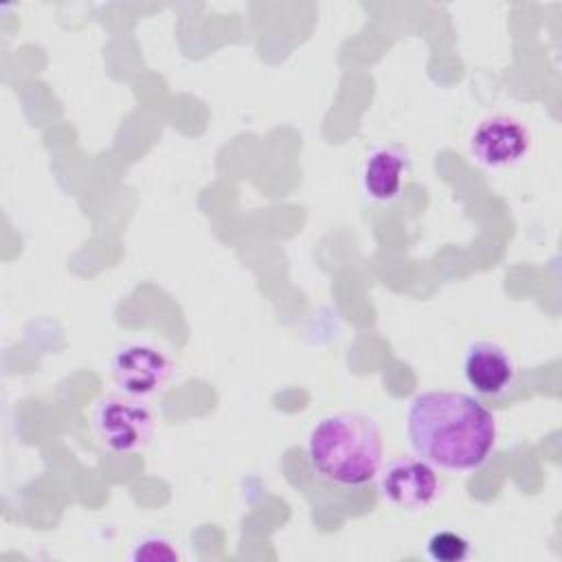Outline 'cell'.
<instances>
[{"mask_svg":"<svg viewBox=\"0 0 562 562\" xmlns=\"http://www.w3.org/2000/svg\"><path fill=\"white\" fill-rule=\"evenodd\" d=\"M426 551L435 562H461L470 555V540L457 531L441 529L428 538Z\"/></svg>","mask_w":562,"mask_h":562,"instance_id":"9c48e42d","label":"cell"},{"mask_svg":"<svg viewBox=\"0 0 562 562\" xmlns=\"http://www.w3.org/2000/svg\"><path fill=\"white\" fill-rule=\"evenodd\" d=\"M406 435L419 459L448 472H468L494 452L496 417L474 395L424 391L406 408Z\"/></svg>","mask_w":562,"mask_h":562,"instance_id":"6da1fadb","label":"cell"},{"mask_svg":"<svg viewBox=\"0 0 562 562\" xmlns=\"http://www.w3.org/2000/svg\"><path fill=\"white\" fill-rule=\"evenodd\" d=\"M463 378L479 395H503L516 378L509 351L492 340H474L463 353Z\"/></svg>","mask_w":562,"mask_h":562,"instance_id":"52a82bcc","label":"cell"},{"mask_svg":"<svg viewBox=\"0 0 562 562\" xmlns=\"http://www.w3.org/2000/svg\"><path fill=\"white\" fill-rule=\"evenodd\" d=\"M130 558L143 560V562H176L180 558V553L176 551V547L169 540H165L160 536H145L134 544Z\"/></svg>","mask_w":562,"mask_h":562,"instance_id":"30bf717a","label":"cell"},{"mask_svg":"<svg viewBox=\"0 0 562 562\" xmlns=\"http://www.w3.org/2000/svg\"><path fill=\"white\" fill-rule=\"evenodd\" d=\"M97 439L110 452H134L149 443L156 419L143 397L125 395L121 391L99 400L92 413Z\"/></svg>","mask_w":562,"mask_h":562,"instance_id":"3957f363","label":"cell"},{"mask_svg":"<svg viewBox=\"0 0 562 562\" xmlns=\"http://www.w3.org/2000/svg\"><path fill=\"white\" fill-rule=\"evenodd\" d=\"M468 145L476 162L492 169L512 167L529 151L531 132L516 116L492 114L476 123Z\"/></svg>","mask_w":562,"mask_h":562,"instance_id":"5b68a950","label":"cell"},{"mask_svg":"<svg viewBox=\"0 0 562 562\" xmlns=\"http://www.w3.org/2000/svg\"><path fill=\"white\" fill-rule=\"evenodd\" d=\"M312 470L329 483L358 487L373 481L382 465V432L362 413L321 417L307 435Z\"/></svg>","mask_w":562,"mask_h":562,"instance_id":"7a4b0ae2","label":"cell"},{"mask_svg":"<svg viewBox=\"0 0 562 562\" xmlns=\"http://www.w3.org/2000/svg\"><path fill=\"white\" fill-rule=\"evenodd\" d=\"M110 373L121 393L145 400L165 389L173 373V362L151 342H127L114 351Z\"/></svg>","mask_w":562,"mask_h":562,"instance_id":"277c9868","label":"cell"},{"mask_svg":"<svg viewBox=\"0 0 562 562\" xmlns=\"http://www.w3.org/2000/svg\"><path fill=\"white\" fill-rule=\"evenodd\" d=\"M439 492L435 468L419 457H395L380 474V494L400 509H424Z\"/></svg>","mask_w":562,"mask_h":562,"instance_id":"8992f818","label":"cell"},{"mask_svg":"<svg viewBox=\"0 0 562 562\" xmlns=\"http://www.w3.org/2000/svg\"><path fill=\"white\" fill-rule=\"evenodd\" d=\"M408 171V158L402 147L386 145L373 149L362 165V191L369 200L393 202Z\"/></svg>","mask_w":562,"mask_h":562,"instance_id":"ba28073f","label":"cell"}]
</instances>
